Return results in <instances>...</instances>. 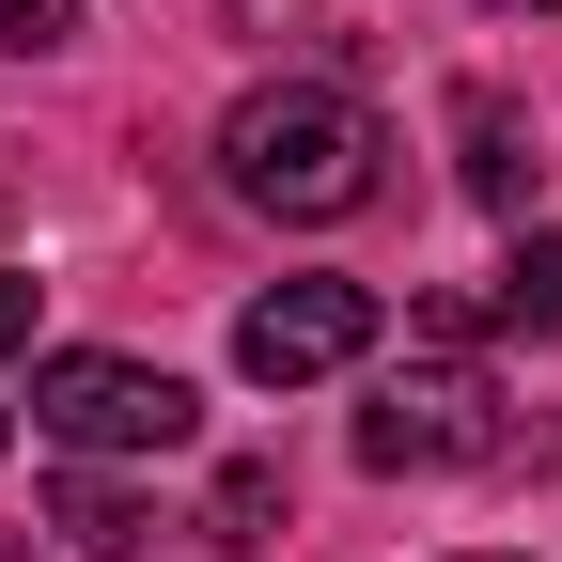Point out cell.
<instances>
[{
    "label": "cell",
    "mask_w": 562,
    "mask_h": 562,
    "mask_svg": "<svg viewBox=\"0 0 562 562\" xmlns=\"http://www.w3.org/2000/svg\"><path fill=\"white\" fill-rule=\"evenodd\" d=\"M484 453H501V375H484V360L422 344V360L375 375V406H360V469H484Z\"/></svg>",
    "instance_id": "3957f363"
},
{
    "label": "cell",
    "mask_w": 562,
    "mask_h": 562,
    "mask_svg": "<svg viewBox=\"0 0 562 562\" xmlns=\"http://www.w3.org/2000/svg\"><path fill=\"white\" fill-rule=\"evenodd\" d=\"M220 172H235V203H266V220H360V203L391 188V125L344 79H266V94L220 110Z\"/></svg>",
    "instance_id": "6da1fadb"
},
{
    "label": "cell",
    "mask_w": 562,
    "mask_h": 562,
    "mask_svg": "<svg viewBox=\"0 0 562 562\" xmlns=\"http://www.w3.org/2000/svg\"><path fill=\"white\" fill-rule=\"evenodd\" d=\"M453 140H469V203H501V220H531V188H547L531 125H516L501 94H469V110H453Z\"/></svg>",
    "instance_id": "5b68a950"
},
{
    "label": "cell",
    "mask_w": 562,
    "mask_h": 562,
    "mask_svg": "<svg viewBox=\"0 0 562 562\" xmlns=\"http://www.w3.org/2000/svg\"><path fill=\"white\" fill-rule=\"evenodd\" d=\"M140 531H157V516H140V484H110V469H79V484H63V547H94V562H125Z\"/></svg>",
    "instance_id": "52a82bcc"
},
{
    "label": "cell",
    "mask_w": 562,
    "mask_h": 562,
    "mask_svg": "<svg viewBox=\"0 0 562 562\" xmlns=\"http://www.w3.org/2000/svg\"><path fill=\"white\" fill-rule=\"evenodd\" d=\"M16 344H32V281L0 266V360H16Z\"/></svg>",
    "instance_id": "30bf717a"
},
{
    "label": "cell",
    "mask_w": 562,
    "mask_h": 562,
    "mask_svg": "<svg viewBox=\"0 0 562 562\" xmlns=\"http://www.w3.org/2000/svg\"><path fill=\"white\" fill-rule=\"evenodd\" d=\"M266 516H281V469L250 453V469H220V501H203V547H266Z\"/></svg>",
    "instance_id": "ba28073f"
},
{
    "label": "cell",
    "mask_w": 562,
    "mask_h": 562,
    "mask_svg": "<svg viewBox=\"0 0 562 562\" xmlns=\"http://www.w3.org/2000/svg\"><path fill=\"white\" fill-rule=\"evenodd\" d=\"M63 32H79V0H0V47H16V63H47Z\"/></svg>",
    "instance_id": "9c48e42d"
},
{
    "label": "cell",
    "mask_w": 562,
    "mask_h": 562,
    "mask_svg": "<svg viewBox=\"0 0 562 562\" xmlns=\"http://www.w3.org/2000/svg\"><path fill=\"white\" fill-rule=\"evenodd\" d=\"M344 360H375V281H266L235 313V375L250 391H313Z\"/></svg>",
    "instance_id": "277c9868"
},
{
    "label": "cell",
    "mask_w": 562,
    "mask_h": 562,
    "mask_svg": "<svg viewBox=\"0 0 562 562\" xmlns=\"http://www.w3.org/2000/svg\"><path fill=\"white\" fill-rule=\"evenodd\" d=\"M438 328H562V235H531L501 281H469V297H438Z\"/></svg>",
    "instance_id": "8992f818"
},
{
    "label": "cell",
    "mask_w": 562,
    "mask_h": 562,
    "mask_svg": "<svg viewBox=\"0 0 562 562\" xmlns=\"http://www.w3.org/2000/svg\"><path fill=\"white\" fill-rule=\"evenodd\" d=\"M32 422L63 453H172L203 422V391L157 360H110V344H63V360H32Z\"/></svg>",
    "instance_id": "7a4b0ae2"
}]
</instances>
